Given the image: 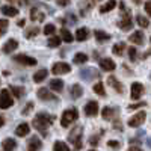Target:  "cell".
Returning <instances> with one entry per match:
<instances>
[{
    "mask_svg": "<svg viewBox=\"0 0 151 151\" xmlns=\"http://www.w3.org/2000/svg\"><path fill=\"white\" fill-rule=\"evenodd\" d=\"M94 91H95L98 95H101V97H104V95H106V92H104V86H103V83H101V82H98V83H95V85H94Z\"/></svg>",
    "mask_w": 151,
    "mask_h": 151,
    "instance_id": "37",
    "label": "cell"
},
{
    "mask_svg": "<svg viewBox=\"0 0 151 151\" xmlns=\"http://www.w3.org/2000/svg\"><path fill=\"white\" fill-rule=\"evenodd\" d=\"M9 91H11V94L14 95L15 98H23L24 94H26V89H24L23 86H15V85H11Z\"/></svg>",
    "mask_w": 151,
    "mask_h": 151,
    "instance_id": "22",
    "label": "cell"
},
{
    "mask_svg": "<svg viewBox=\"0 0 151 151\" xmlns=\"http://www.w3.org/2000/svg\"><path fill=\"white\" fill-rule=\"evenodd\" d=\"M94 36H95V40L98 42H101V41H109L110 40V35L103 32V30H94Z\"/></svg>",
    "mask_w": 151,
    "mask_h": 151,
    "instance_id": "28",
    "label": "cell"
},
{
    "mask_svg": "<svg viewBox=\"0 0 151 151\" xmlns=\"http://www.w3.org/2000/svg\"><path fill=\"white\" fill-rule=\"evenodd\" d=\"M56 3H58L59 6H68L70 0H56Z\"/></svg>",
    "mask_w": 151,
    "mask_h": 151,
    "instance_id": "47",
    "label": "cell"
},
{
    "mask_svg": "<svg viewBox=\"0 0 151 151\" xmlns=\"http://www.w3.org/2000/svg\"><path fill=\"white\" fill-rule=\"evenodd\" d=\"M118 27L119 29H122V30H130L132 27H133V21H132V18L130 17H122V20H119L118 21Z\"/></svg>",
    "mask_w": 151,
    "mask_h": 151,
    "instance_id": "21",
    "label": "cell"
},
{
    "mask_svg": "<svg viewBox=\"0 0 151 151\" xmlns=\"http://www.w3.org/2000/svg\"><path fill=\"white\" fill-rule=\"evenodd\" d=\"M107 83H109V85H110V86H112V88H113V89H115L118 94H122V92H124V86H122V85L116 80V77H113V76H110V77L107 79Z\"/></svg>",
    "mask_w": 151,
    "mask_h": 151,
    "instance_id": "23",
    "label": "cell"
},
{
    "mask_svg": "<svg viewBox=\"0 0 151 151\" xmlns=\"http://www.w3.org/2000/svg\"><path fill=\"white\" fill-rule=\"evenodd\" d=\"M147 119V113L142 110V112H137L136 115H133L130 119H129V125L130 127H139L141 124H144Z\"/></svg>",
    "mask_w": 151,
    "mask_h": 151,
    "instance_id": "7",
    "label": "cell"
},
{
    "mask_svg": "<svg viewBox=\"0 0 151 151\" xmlns=\"http://www.w3.org/2000/svg\"><path fill=\"white\" fill-rule=\"evenodd\" d=\"M60 38H62V41H65V42H73V40H74V36H73V33L68 30V29H62L60 30Z\"/></svg>",
    "mask_w": 151,
    "mask_h": 151,
    "instance_id": "32",
    "label": "cell"
},
{
    "mask_svg": "<svg viewBox=\"0 0 151 151\" xmlns=\"http://www.w3.org/2000/svg\"><path fill=\"white\" fill-rule=\"evenodd\" d=\"M29 132H30V125L27 124V122H21L18 127L15 129V134L17 136H20V137H24V136H27L29 134Z\"/></svg>",
    "mask_w": 151,
    "mask_h": 151,
    "instance_id": "18",
    "label": "cell"
},
{
    "mask_svg": "<svg viewBox=\"0 0 151 151\" xmlns=\"http://www.w3.org/2000/svg\"><path fill=\"white\" fill-rule=\"evenodd\" d=\"M45 35H53L56 32V27H55V24H45L44 26V30H42Z\"/></svg>",
    "mask_w": 151,
    "mask_h": 151,
    "instance_id": "40",
    "label": "cell"
},
{
    "mask_svg": "<svg viewBox=\"0 0 151 151\" xmlns=\"http://www.w3.org/2000/svg\"><path fill=\"white\" fill-rule=\"evenodd\" d=\"M30 18H32L33 21L41 23V21H44L45 14H44V12H42L40 8H32V9H30Z\"/></svg>",
    "mask_w": 151,
    "mask_h": 151,
    "instance_id": "15",
    "label": "cell"
},
{
    "mask_svg": "<svg viewBox=\"0 0 151 151\" xmlns=\"http://www.w3.org/2000/svg\"><path fill=\"white\" fill-rule=\"evenodd\" d=\"M17 48H18V41L12 38V40H8V41L5 42V45H3V53L9 55V53H12V52H15Z\"/></svg>",
    "mask_w": 151,
    "mask_h": 151,
    "instance_id": "13",
    "label": "cell"
},
{
    "mask_svg": "<svg viewBox=\"0 0 151 151\" xmlns=\"http://www.w3.org/2000/svg\"><path fill=\"white\" fill-rule=\"evenodd\" d=\"M82 136H83V127L82 125H76L68 133V142H71L76 150H80L82 148Z\"/></svg>",
    "mask_w": 151,
    "mask_h": 151,
    "instance_id": "2",
    "label": "cell"
},
{
    "mask_svg": "<svg viewBox=\"0 0 151 151\" xmlns=\"http://www.w3.org/2000/svg\"><path fill=\"white\" fill-rule=\"evenodd\" d=\"M53 121H55V116L53 115H50V113H47V112H40V113H36V116L33 118L32 125L40 133H42L45 136L48 127L53 124Z\"/></svg>",
    "mask_w": 151,
    "mask_h": 151,
    "instance_id": "1",
    "label": "cell"
},
{
    "mask_svg": "<svg viewBox=\"0 0 151 151\" xmlns=\"http://www.w3.org/2000/svg\"><path fill=\"white\" fill-rule=\"evenodd\" d=\"M116 113H118V109H113V107H104L101 110L103 119H106V121H112L113 118L116 116Z\"/></svg>",
    "mask_w": 151,
    "mask_h": 151,
    "instance_id": "16",
    "label": "cell"
},
{
    "mask_svg": "<svg viewBox=\"0 0 151 151\" xmlns=\"http://www.w3.org/2000/svg\"><path fill=\"white\" fill-rule=\"evenodd\" d=\"M41 147H42V141H41L38 136H32L30 139H29V142H27V148H29V150H32V151L40 150Z\"/></svg>",
    "mask_w": 151,
    "mask_h": 151,
    "instance_id": "20",
    "label": "cell"
},
{
    "mask_svg": "<svg viewBox=\"0 0 151 151\" xmlns=\"http://www.w3.org/2000/svg\"><path fill=\"white\" fill-rule=\"evenodd\" d=\"M119 11H121V15H122V17H130V15H132L130 9H129V8H125L124 2H121V3H119Z\"/></svg>",
    "mask_w": 151,
    "mask_h": 151,
    "instance_id": "39",
    "label": "cell"
},
{
    "mask_svg": "<svg viewBox=\"0 0 151 151\" xmlns=\"http://www.w3.org/2000/svg\"><path fill=\"white\" fill-rule=\"evenodd\" d=\"M8 2H12V3H14V2H18V0H8Z\"/></svg>",
    "mask_w": 151,
    "mask_h": 151,
    "instance_id": "52",
    "label": "cell"
},
{
    "mask_svg": "<svg viewBox=\"0 0 151 151\" xmlns=\"http://www.w3.org/2000/svg\"><path fill=\"white\" fill-rule=\"evenodd\" d=\"M113 8H116V0H109L107 3H104L101 8H100V12L104 14V12H110Z\"/></svg>",
    "mask_w": 151,
    "mask_h": 151,
    "instance_id": "30",
    "label": "cell"
},
{
    "mask_svg": "<svg viewBox=\"0 0 151 151\" xmlns=\"http://www.w3.org/2000/svg\"><path fill=\"white\" fill-rule=\"evenodd\" d=\"M48 76V71L45 70V68H42V70H40V71H36L35 74H33V82L35 83H41L45 77Z\"/></svg>",
    "mask_w": 151,
    "mask_h": 151,
    "instance_id": "25",
    "label": "cell"
},
{
    "mask_svg": "<svg viewBox=\"0 0 151 151\" xmlns=\"http://www.w3.org/2000/svg\"><path fill=\"white\" fill-rule=\"evenodd\" d=\"M107 145H109L110 148H116V150H118V148H121V144H119V142H116V141H109V142H107Z\"/></svg>",
    "mask_w": 151,
    "mask_h": 151,
    "instance_id": "44",
    "label": "cell"
},
{
    "mask_svg": "<svg viewBox=\"0 0 151 151\" xmlns=\"http://www.w3.org/2000/svg\"><path fill=\"white\" fill-rule=\"evenodd\" d=\"M125 50H127V45H125L124 42H118V44H115L112 47V53L115 56H122Z\"/></svg>",
    "mask_w": 151,
    "mask_h": 151,
    "instance_id": "24",
    "label": "cell"
},
{
    "mask_svg": "<svg viewBox=\"0 0 151 151\" xmlns=\"http://www.w3.org/2000/svg\"><path fill=\"white\" fill-rule=\"evenodd\" d=\"M89 36H91V30L88 27H80L76 30V40L77 41H86L89 40Z\"/></svg>",
    "mask_w": 151,
    "mask_h": 151,
    "instance_id": "14",
    "label": "cell"
},
{
    "mask_svg": "<svg viewBox=\"0 0 151 151\" xmlns=\"http://www.w3.org/2000/svg\"><path fill=\"white\" fill-rule=\"evenodd\" d=\"M129 41L130 42H133V44H144L145 42V35H144V32H134V33H132L130 36H129Z\"/></svg>",
    "mask_w": 151,
    "mask_h": 151,
    "instance_id": "17",
    "label": "cell"
},
{
    "mask_svg": "<svg viewBox=\"0 0 151 151\" xmlns=\"http://www.w3.org/2000/svg\"><path fill=\"white\" fill-rule=\"evenodd\" d=\"M0 11H2V14L6 15V17H15V15H18V9L14 8V6H11V5H3L2 8H0Z\"/></svg>",
    "mask_w": 151,
    "mask_h": 151,
    "instance_id": "19",
    "label": "cell"
},
{
    "mask_svg": "<svg viewBox=\"0 0 151 151\" xmlns=\"http://www.w3.org/2000/svg\"><path fill=\"white\" fill-rule=\"evenodd\" d=\"M50 89H53L55 92H60L62 89H64V82L59 80V79H55L50 82Z\"/></svg>",
    "mask_w": 151,
    "mask_h": 151,
    "instance_id": "27",
    "label": "cell"
},
{
    "mask_svg": "<svg viewBox=\"0 0 151 151\" xmlns=\"http://www.w3.org/2000/svg\"><path fill=\"white\" fill-rule=\"evenodd\" d=\"M145 11H147V14L151 17V0H147L145 2Z\"/></svg>",
    "mask_w": 151,
    "mask_h": 151,
    "instance_id": "46",
    "label": "cell"
},
{
    "mask_svg": "<svg viewBox=\"0 0 151 151\" xmlns=\"http://www.w3.org/2000/svg\"><path fill=\"white\" fill-rule=\"evenodd\" d=\"M144 91H145L144 85L137 83V82L132 83V94H130L132 100H139V98H141V97L144 95Z\"/></svg>",
    "mask_w": 151,
    "mask_h": 151,
    "instance_id": "9",
    "label": "cell"
},
{
    "mask_svg": "<svg viewBox=\"0 0 151 151\" xmlns=\"http://www.w3.org/2000/svg\"><path fill=\"white\" fill-rule=\"evenodd\" d=\"M3 125H5V116L0 115V127H3Z\"/></svg>",
    "mask_w": 151,
    "mask_h": 151,
    "instance_id": "49",
    "label": "cell"
},
{
    "mask_svg": "<svg viewBox=\"0 0 151 151\" xmlns=\"http://www.w3.org/2000/svg\"><path fill=\"white\" fill-rule=\"evenodd\" d=\"M14 104V98L9 89H2L0 91V107L2 109H9Z\"/></svg>",
    "mask_w": 151,
    "mask_h": 151,
    "instance_id": "4",
    "label": "cell"
},
{
    "mask_svg": "<svg viewBox=\"0 0 151 151\" xmlns=\"http://www.w3.org/2000/svg\"><path fill=\"white\" fill-rule=\"evenodd\" d=\"M40 32H41V30H40V27H36V26H35V27H29L26 32H24V36H26L27 40H30V38H35Z\"/></svg>",
    "mask_w": 151,
    "mask_h": 151,
    "instance_id": "34",
    "label": "cell"
},
{
    "mask_svg": "<svg viewBox=\"0 0 151 151\" xmlns=\"http://www.w3.org/2000/svg\"><path fill=\"white\" fill-rule=\"evenodd\" d=\"M148 56H151V48H150V50H148V52H145V55H144V56H142V59H147V58H148Z\"/></svg>",
    "mask_w": 151,
    "mask_h": 151,
    "instance_id": "48",
    "label": "cell"
},
{
    "mask_svg": "<svg viewBox=\"0 0 151 151\" xmlns=\"http://www.w3.org/2000/svg\"><path fill=\"white\" fill-rule=\"evenodd\" d=\"M80 77L83 80H92V77H95V79L100 77V73L95 68H83L80 71Z\"/></svg>",
    "mask_w": 151,
    "mask_h": 151,
    "instance_id": "10",
    "label": "cell"
},
{
    "mask_svg": "<svg viewBox=\"0 0 151 151\" xmlns=\"http://www.w3.org/2000/svg\"><path fill=\"white\" fill-rule=\"evenodd\" d=\"M8 26H9V21L8 20H0V36H3L6 33Z\"/></svg>",
    "mask_w": 151,
    "mask_h": 151,
    "instance_id": "38",
    "label": "cell"
},
{
    "mask_svg": "<svg viewBox=\"0 0 151 151\" xmlns=\"http://www.w3.org/2000/svg\"><path fill=\"white\" fill-rule=\"evenodd\" d=\"M82 95H83V88L79 83L73 85V88H71V97L73 98H80Z\"/></svg>",
    "mask_w": 151,
    "mask_h": 151,
    "instance_id": "29",
    "label": "cell"
},
{
    "mask_svg": "<svg viewBox=\"0 0 151 151\" xmlns=\"http://www.w3.org/2000/svg\"><path fill=\"white\" fill-rule=\"evenodd\" d=\"M71 71V67L67 64V62H56V64L52 67V73L55 76H60V74H68Z\"/></svg>",
    "mask_w": 151,
    "mask_h": 151,
    "instance_id": "6",
    "label": "cell"
},
{
    "mask_svg": "<svg viewBox=\"0 0 151 151\" xmlns=\"http://www.w3.org/2000/svg\"><path fill=\"white\" fill-rule=\"evenodd\" d=\"M53 150H60V151H68V150H70V147H68V144H65V142H62V141H56V142L53 144Z\"/></svg>",
    "mask_w": 151,
    "mask_h": 151,
    "instance_id": "36",
    "label": "cell"
},
{
    "mask_svg": "<svg viewBox=\"0 0 151 151\" xmlns=\"http://www.w3.org/2000/svg\"><path fill=\"white\" fill-rule=\"evenodd\" d=\"M33 106H35V104H33L32 101H29V103L26 104V107H24V109L21 110V113H23V115H29V113L33 110Z\"/></svg>",
    "mask_w": 151,
    "mask_h": 151,
    "instance_id": "42",
    "label": "cell"
},
{
    "mask_svg": "<svg viewBox=\"0 0 151 151\" xmlns=\"http://www.w3.org/2000/svg\"><path fill=\"white\" fill-rule=\"evenodd\" d=\"M132 2H133V3H136V5H141L142 0H132Z\"/></svg>",
    "mask_w": 151,
    "mask_h": 151,
    "instance_id": "51",
    "label": "cell"
},
{
    "mask_svg": "<svg viewBox=\"0 0 151 151\" xmlns=\"http://www.w3.org/2000/svg\"><path fill=\"white\" fill-rule=\"evenodd\" d=\"M88 58L85 53H76V56H74V59H73V62L76 65H82V64H85V62H88Z\"/></svg>",
    "mask_w": 151,
    "mask_h": 151,
    "instance_id": "33",
    "label": "cell"
},
{
    "mask_svg": "<svg viewBox=\"0 0 151 151\" xmlns=\"http://www.w3.org/2000/svg\"><path fill=\"white\" fill-rule=\"evenodd\" d=\"M144 106H147V103H145V101L136 103V104H130V106H129V110H133V109H139V107H144Z\"/></svg>",
    "mask_w": 151,
    "mask_h": 151,
    "instance_id": "43",
    "label": "cell"
},
{
    "mask_svg": "<svg viewBox=\"0 0 151 151\" xmlns=\"http://www.w3.org/2000/svg\"><path fill=\"white\" fill-rule=\"evenodd\" d=\"M79 118V112L77 109H68L65 110L64 113H62V118H60V125L62 127H68V125H71L74 121H77Z\"/></svg>",
    "mask_w": 151,
    "mask_h": 151,
    "instance_id": "3",
    "label": "cell"
},
{
    "mask_svg": "<svg viewBox=\"0 0 151 151\" xmlns=\"http://www.w3.org/2000/svg\"><path fill=\"white\" fill-rule=\"evenodd\" d=\"M85 113H86V116H95L98 113V103L97 101H88L85 104Z\"/></svg>",
    "mask_w": 151,
    "mask_h": 151,
    "instance_id": "11",
    "label": "cell"
},
{
    "mask_svg": "<svg viewBox=\"0 0 151 151\" xmlns=\"http://www.w3.org/2000/svg\"><path fill=\"white\" fill-rule=\"evenodd\" d=\"M2 148L3 150H15L17 148V141L15 139H12V137H8V139H5L2 142Z\"/></svg>",
    "mask_w": 151,
    "mask_h": 151,
    "instance_id": "26",
    "label": "cell"
},
{
    "mask_svg": "<svg viewBox=\"0 0 151 151\" xmlns=\"http://www.w3.org/2000/svg\"><path fill=\"white\" fill-rule=\"evenodd\" d=\"M100 68H101L103 71H113L116 68V65H115V62H113L112 59L104 58V59H100Z\"/></svg>",
    "mask_w": 151,
    "mask_h": 151,
    "instance_id": "12",
    "label": "cell"
},
{
    "mask_svg": "<svg viewBox=\"0 0 151 151\" xmlns=\"http://www.w3.org/2000/svg\"><path fill=\"white\" fill-rule=\"evenodd\" d=\"M60 41H62V38H59V36H52L48 40V47H52V48H56V47H59L60 45Z\"/></svg>",
    "mask_w": 151,
    "mask_h": 151,
    "instance_id": "35",
    "label": "cell"
},
{
    "mask_svg": "<svg viewBox=\"0 0 151 151\" xmlns=\"http://www.w3.org/2000/svg\"><path fill=\"white\" fill-rule=\"evenodd\" d=\"M89 144H91V147H97L98 145V136H91Z\"/></svg>",
    "mask_w": 151,
    "mask_h": 151,
    "instance_id": "45",
    "label": "cell"
},
{
    "mask_svg": "<svg viewBox=\"0 0 151 151\" xmlns=\"http://www.w3.org/2000/svg\"><path fill=\"white\" fill-rule=\"evenodd\" d=\"M14 60L18 62V64H21V65H26V67L36 65V59L30 58V56H26V55H17V56H14Z\"/></svg>",
    "mask_w": 151,
    "mask_h": 151,
    "instance_id": "8",
    "label": "cell"
},
{
    "mask_svg": "<svg viewBox=\"0 0 151 151\" xmlns=\"http://www.w3.org/2000/svg\"><path fill=\"white\" fill-rule=\"evenodd\" d=\"M36 95H38L40 100H42V101H59V98L53 92L45 89V88H40V89L36 91Z\"/></svg>",
    "mask_w": 151,
    "mask_h": 151,
    "instance_id": "5",
    "label": "cell"
},
{
    "mask_svg": "<svg viewBox=\"0 0 151 151\" xmlns=\"http://www.w3.org/2000/svg\"><path fill=\"white\" fill-rule=\"evenodd\" d=\"M129 58H130L132 62H136L137 60V52H136L134 47H129Z\"/></svg>",
    "mask_w": 151,
    "mask_h": 151,
    "instance_id": "41",
    "label": "cell"
},
{
    "mask_svg": "<svg viewBox=\"0 0 151 151\" xmlns=\"http://www.w3.org/2000/svg\"><path fill=\"white\" fill-rule=\"evenodd\" d=\"M136 23L139 24V27H142V29H147V27L150 26V20H148L147 17L141 15V14L136 15Z\"/></svg>",
    "mask_w": 151,
    "mask_h": 151,
    "instance_id": "31",
    "label": "cell"
},
{
    "mask_svg": "<svg viewBox=\"0 0 151 151\" xmlns=\"http://www.w3.org/2000/svg\"><path fill=\"white\" fill-rule=\"evenodd\" d=\"M17 24H18L20 27H23V26H24V20H18V23H17Z\"/></svg>",
    "mask_w": 151,
    "mask_h": 151,
    "instance_id": "50",
    "label": "cell"
}]
</instances>
